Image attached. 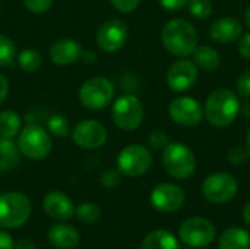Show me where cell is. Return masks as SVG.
<instances>
[{
	"label": "cell",
	"mask_w": 250,
	"mask_h": 249,
	"mask_svg": "<svg viewBox=\"0 0 250 249\" xmlns=\"http://www.w3.org/2000/svg\"><path fill=\"white\" fill-rule=\"evenodd\" d=\"M151 204L157 211L174 213L185 203V192L173 183H160L151 192Z\"/></svg>",
	"instance_id": "obj_15"
},
{
	"label": "cell",
	"mask_w": 250,
	"mask_h": 249,
	"mask_svg": "<svg viewBox=\"0 0 250 249\" xmlns=\"http://www.w3.org/2000/svg\"><path fill=\"white\" fill-rule=\"evenodd\" d=\"M243 220H245V223L250 227V201L245 205V208H243Z\"/></svg>",
	"instance_id": "obj_41"
},
{
	"label": "cell",
	"mask_w": 250,
	"mask_h": 249,
	"mask_svg": "<svg viewBox=\"0 0 250 249\" xmlns=\"http://www.w3.org/2000/svg\"><path fill=\"white\" fill-rule=\"evenodd\" d=\"M151 166L152 156L149 150L141 144H130L117 156V169L123 176L127 178H139L145 175Z\"/></svg>",
	"instance_id": "obj_8"
},
{
	"label": "cell",
	"mask_w": 250,
	"mask_h": 249,
	"mask_svg": "<svg viewBox=\"0 0 250 249\" xmlns=\"http://www.w3.org/2000/svg\"><path fill=\"white\" fill-rule=\"evenodd\" d=\"M13 239L9 233L0 230V249H13Z\"/></svg>",
	"instance_id": "obj_39"
},
{
	"label": "cell",
	"mask_w": 250,
	"mask_h": 249,
	"mask_svg": "<svg viewBox=\"0 0 250 249\" xmlns=\"http://www.w3.org/2000/svg\"><path fill=\"white\" fill-rule=\"evenodd\" d=\"M242 32V23L236 18H220L209 26V37L212 38V41L221 44L237 41Z\"/></svg>",
	"instance_id": "obj_18"
},
{
	"label": "cell",
	"mask_w": 250,
	"mask_h": 249,
	"mask_svg": "<svg viewBox=\"0 0 250 249\" xmlns=\"http://www.w3.org/2000/svg\"><path fill=\"white\" fill-rule=\"evenodd\" d=\"M245 22H246V26L250 29V6L248 7L246 13H245Z\"/></svg>",
	"instance_id": "obj_42"
},
{
	"label": "cell",
	"mask_w": 250,
	"mask_h": 249,
	"mask_svg": "<svg viewBox=\"0 0 250 249\" xmlns=\"http://www.w3.org/2000/svg\"><path fill=\"white\" fill-rule=\"evenodd\" d=\"M47 238L53 247L59 249H73L81 241V235L76 227L66 223L53 225L47 232Z\"/></svg>",
	"instance_id": "obj_19"
},
{
	"label": "cell",
	"mask_w": 250,
	"mask_h": 249,
	"mask_svg": "<svg viewBox=\"0 0 250 249\" xmlns=\"http://www.w3.org/2000/svg\"><path fill=\"white\" fill-rule=\"evenodd\" d=\"M110 3L120 13H132L138 9L141 0H110Z\"/></svg>",
	"instance_id": "obj_34"
},
{
	"label": "cell",
	"mask_w": 250,
	"mask_h": 249,
	"mask_svg": "<svg viewBox=\"0 0 250 249\" xmlns=\"http://www.w3.org/2000/svg\"><path fill=\"white\" fill-rule=\"evenodd\" d=\"M100 182L104 188L107 189H113V188H117L122 182V173L119 172V169H107L101 173V178H100Z\"/></svg>",
	"instance_id": "obj_30"
},
{
	"label": "cell",
	"mask_w": 250,
	"mask_h": 249,
	"mask_svg": "<svg viewBox=\"0 0 250 249\" xmlns=\"http://www.w3.org/2000/svg\"><path fill=\"white\" fill-rule=\"evenodd\" d=\"M180 241L190 248L208 247L215 238L214 225L205 217H190L179 229Z\"/></svg>",
	"instance_id": "obj_10"
},
{
	"label": "cell",
	"mask_w": 250,
	"mask_h": 249,
	"mask_svg": "<svg viewBox=\"0 0 250 249\" xmlns=\"http://www.w3.org/2000/svg\"><path fill=\"white\" fill-rule=\"evenodd\" d=\"M148 141H149V145L157 151H164V148L170 144L168 135L163 131H154L149 135Z\"/></svg>",
	"instance_id": "obj_32"
},
{
	"label": "cell",
	"mask_w": 250,
	"mask_h": 249,
	"mask_svg": "<svg viewBox=\"0 0 250 249\" xmlns=\"http://www.w3.org/2000/svg\"><path fill=\"white\" fill-rule=\"evenodd\" d=\"M246 150H248V154L250 157V128L248 131V135H246Z\"/></svg>",
	"instance_id": "obj_43"
},
{
	"label": "cell",
	"mask_w": 250,
	"mask_h": 249,
	"mask_svg": "<svg viewBox=\"0 0 250 249\" xmlns=\"http://www.w3.org/2000/svg\"><path fill=\"white\" fill-rule=\"evenodd\" d=\"M236 90H237V95H240L243 98H250V69L245 70L237 78Z\"/></svg>",
	"instance_id": "obj_33"
},
{
	"label": "cell",
	"mask_w": 250,
	"mask_h": 249,
	"mask_svg": "<svg viewBox=\"0 0 250 249\" xmlns=\"http://www.w3.org/2000/svg\"><path fill=\"white\" fill-rule=\"evenodd\" d=\"M21 151L18 144L10 138L0 136V170L7 172L15 169L21 161Z\"/></svg>",
	"instance_id": "obj_22"
},
{
	"label": "cell",
	"mask_w": 250,
	"mask_h": 249,
	"mask_svg": "<svg viewBox=\"0 0 250 249\" xmlns=\"http://www.w3.org/2000/svg\"><path fill=\"white\" fill-rule=\"evenodd\" d=\"M220 249H250V235L242 227H230L221 236L218 242Z\"/></svg>",
	"instance_id": "obj_20"
},
{
	"label": "cell",
	"mask_w": 250,
	"mask_h": 249,
	"mask_svg": "<svg viewBox=\"0 0 250 249\" xmlns=\"http://www.w3.org/2000/svg\"><path fill=\"white\" fill-rule=\"evenodd\" d=\"M32 213L31 200L16 191L0 195V227L15 229L28 222Z\"/></svg>",
	"instance_id": "obj_3"
},
{
	"label": "cell",
	"mask_w": 250,
	"mask_h": 249,
	"mask_svg": "<svg viewBox=\"0 0 250 249\" xmlns=\"http://www.w3.org/2000/svg\"><path fill=\"white\" fill-rule=\"evenodd\" d=\"M22 3L31 13L35 15L45 13L53 6V0H22Z\"/></svg>",
	"instance_id": "obj_31"
},
{
	"label": "cell",
	"mask_w": 250,
	"mask_h": 249,
	"mask_svg": "<svg viewBox=\"0 0 250 249\" xmlns=\"http://www.w3.org/2000/svg\"><path fill=\"white\" fill-rule=\"evenodd\" d=\"M186 6L189 9V13L198 19H205V18L211 16V13H212L211 0H188Z\"/></svg>",
	"instance_id": "obj_29"
},
{
	"label": "cell",
	"mask_w": 250,
	"mask_h": 249,
	"mask_svg": "<svg viewBox=\"0 0 250 249\" xmlns=\"http://www.w3.org/2000/svg\"><path fill=\"white\" fill-rule=\"evenodd\" d=\"M163 164L170 176L183 181L195 173L196 157L188 145L170 142L163 151Z\"/></svg>",
	"instance_id": "obj_5"
},
{
	"label": "cell",
	"mask_w": 250,
	"mask_h": 249,
	"mask_svg": "<svg viewBox=\"0 0 250 249\" xmlns=\"http://www.w3.org/2000/svg\"><path fill=\"white\" fill-rule=\"evenodd\" d=\"M248 158H249L248 150H246V148H242V147H234V148H231L230 153H229V160H230L233 164H236V166L245 164Z\"/></svg>",
	"instance_id": "obj_35"
},
{
	"label": "cell",
	"mask_w": 250,
	"mask_h": 249,
	"mask_svg": "<svg viewBox=\"0 0 250 249\" xmlns=\"http://www.w3.org/2000/svg\"><path fill=\"white\" fill-rule=\"evenodd\" d=\"M166 79L170 90L176 92L188 91L198 81V66L189 59H180L168 68Z\"/></svg>",
	"instance_id": "obj_14"
},
{
	"label": "cell",
	"mask_w": 250,
	"mask_h": 249,
	"mask_svg": "<svg viewBox=\"0 0 250 249\" xmlns=\"http://www.w3.org/2000/svg\"><path fill=\"white\" fill-rule=\"evenodd\" d=\"M42 210L44 213L57 222H66L72 219L75 214V207L72 200L60 191H51L48 192L42 200Z\"/></svg>",
	"instance_id": "obj_16"
},
{
	"label": "cell",
	"mask_w": 250,
	"mask_h": 249,
	"mask_svg": "<svg viewBox=\"0 0 250 249\" xmlns=\"http://www.w3.org/2000/svg\"><path fill=\"white\" fill-rule=\"evenodd\" d=\"M47 131L57 138H66L72 134L69 119L63 114H51L47 120Z\"/></svg>",
	"instance_id": "obj_26"
},
{
	"label": "cell",
	"mask_w": 250,
	"mask_h": 249,
	"mask_svg": "<svg viewBox=\"0 0 250 249\" xmlns=\"http://www.w3.org/2000/svg\"><path fill=\"white\" fill-rule=\"evenodd\" d=\"M73 142L83 150H97L107 142V128L94 119H85L72 129Z\"/></svg>",
	"instance_id": "obj_11"
},
{
	"label": "cell",
	"mask_w": 250,
	"mask_h": 249,
	"mask_svg": "<svg viewBox=\"0 0 250 249\" xmlns=\"http://www.w3.org/2000/svg\"><path fill=\"white\" fill-rule=\"evenodd\" d=\"M129 29L122 19H108L97 31V44L105 53L119 51L127 41Z\"/></svg>",
	"instance_id": "obj_13"
},
{
	"label": "cell",
	"mask_w": 250,
	"mask_h": 249,
	"mask_svg": "<svg viewBox=\"0 0 250 249\" xmlns=\"http://www.w3.org/2000/svg\"><path fill=\"white\" fill-rule=\"evenodd\" d=\"M144 106L133 94H123L114 100L111 107V119L114 125L126 132L138 129L144 122Z\"/></svg>",
	"instance_id": "obj_7"
},
{
	"label": "cell",
	"mask_w": 250,
	"mask_h": 249,
	"mask_svg": "<svg viewBox=\"0 0 250 249\" xmlns=\"http://www.w3.org/2000/svg\"><path fill=\"white\" fill-rule=\"evenodd\" d=\"M16 60V44L4 34H0V68L12 66Z\"/></svg>",
	"instance_id": "obj_28"
},
{
	"label": "cell",
	"mask_w": 250,
	"mask_h": 249,
	"mask_svg": "<svg viewBox=\"0 0 250 249\" xmlns=\"http://www.w3.org/2000/svg\"><path fill=\"white\" fill-rule=\"evenodd\" d=\"M75 214H76L79 222H82L85 225H92V223L100 220L101 210L94 203H83V204H79L75 208Z\"/></svg>",
	"instance_id": "obj_27"
},
{
	"label": "cell",
	"mask_w": 250,
	"mask_h": 249,
	"mask_svg": "<svg viewBox=\"0 0 250 249\" xmlns=\"http://www.w3.org/2000/svg\"><path fill=\"white\" fill-rule=\"evenodd\" d=\"M114 85L105 76H94L86 79L78 92V98L83 107L88 110H103L105 109L114 98Z\"/></svg>",
	"instance_id": "obj_6"
},
{
	"label": "cell",
	"mask_w": 250,
	"mask_h": 249,
	"mask_svg": "<svg viewBox=\"0 0 250 249\" xmlns=\"http://www.w3.org/2000/svg\"><path fill=\"white\" fill-rule=\"evenodd\" d=\"M13 249H35V245L31 239H19L13 245Z\"/></svg>",
	"instance_id": "obj_40"
},
{
	"label": "cell",
	"mask_w": 250,
	"mask_h": 249,
	"mask_svg": "<svg viewBox=\"0 0 250 249\" xmlns=\"http://www.w3.org/2000/svg\"><path fill=\"white\" fill-rule=\"evenodd\" d=\"M139 249H180V244L170 232L154 230L145 236Z\"/></svg>",
	"instance_id": "obj_21"
},
{
	"label": "cell",
	"mask_w": 250,
	"mask_h": 249,
	"mask_svg": "<svg viewBox=\"0 0 250 249\" xmlns=\"http://www.w3.org/2000/svg\"><path fill=\"white\" fill-rule=\"evenodd\" d=\"M83 54V47L79 41L72 38L57 40L48 51L50 60L59 66H69L76 63Z\"/></svg>",
	"instance_id": "obj_17"
},
{
	"label": "cell",
	"mask_w": 250,
	"mask_h": 249,
	"mask_svg": "<svg viewBox=\"0 0 250 249\" xmlns=\"http://www.w3.org/2000/svg\"><path fill=\"white\" fill-rule=\"evenodd\" d=\"M18 148L21 154L29 160H44L51 151V138L45 128L29 123L18 134Z\"/></svg>",
	"instance_id": "obj_4"
},
{
	"label": "cell",
	"mask_w": 250,
	"mask_h": 249,
	"mask_svg": "<svg viewBox=\"0 0 250 249\" xmlns=\"http://www.w3.org/2000/svg\"><path fill=\"white\" fill-rule=\"evenodd\" d=\"M239 189L234 176L229 173H212L202 183V195L212 204H226L231 201Z\"/></svg>",
	"instance_id": "obj_9"
},
{
	"label": "cell",
	"mask_w": 250,
	"mask_h": 249,
	"mask_svg": "<svg viewBox=\"0 0 250 249\" xmlns=\"http://www.w3.org/2000/svg\"><path fill=\"white\" fill-rule=\"evenodd\" d=\"M158 1L167 10H179L188 4V0H158Z\"/></svg>",
	"instance_id": "obj_37"
},
{
	"label": "cell",
	"mask_w": 250,
	"mask_h": 249,
	"mask_svg": "<svg viewBox=\"0 0 250 249\" xmlns=\"http://www.w3.org/2000/svg\"><path fill=\"white\" fill-rule=\"evenodd\" d=\"M16 62H18L19 68L23 72L34 73V72H37L41 68V65H42V56H41V53L38 50L28 47V48H23L18 54Z\"/></svg>",
	"instance_id": "obj_25"
},
{
	"label": "cell",
	"mask_w": 250,
	"mask_h": 249,
	"mask_svg": "<svg viewBox=\"0 0 250 249\" xmlns=\"http://www.w3.org/2000/svg\"><path fill=\"white\" fill-rule=\"evenodd\" d=\"M239 53L243 57L250 59V32L240 35V38H239Z\"/></svg>",
	"instance_id": "obj_36"
},
{
	"label": "cell",
	"mask_w": 250,
	"mask_h": 249,
	"mask_svg": "<svg viewBox=\"0 0 250 249\" xmlns=\"http://www.w3.org/2000/svg\"><path fill=\"white\" fill-rule=\"evenodd\" d=\"M207 120L215 128H226L231 125L240 113L239 95L227 88L214 90L204 107Z\"/></svg>",
	"instance_id": "obj_2"
},
{
	"label": "cell",
	"mask_w": 250,
	"mask_h": 249,
	"mask_svg": "<svg viewBox=\"0 0 250 249\" xmlns=\"http://www.w3.org/2000/svg\"><path fill=\"white\" fill-rule=\"evenodd\" d=\"M22 129V119L12 110L0 112V136L13 139Z\"/></svg>",
	"instance_id": "obj_24"
},
{
	"label": "cell",
	"mask_w": 250,
	"mask_h": 249,
	"mask_svg": "<svg viewBox=\"0 0 250 249\" xmlns=\"http://www.w3.org/2000/svg\"><path fill=\"white\" fill-rule=\"evenodd\" d=\"M171 120L180 126H196L204 120L205 112L201 103L192 97H177L168 106Z\"/></svg>",
	"instance_id": "obj_12"
},
{
	"label": "cell",
	"mask_w": 250,
	"mask_h": 249,
	"mask_svg": "<svg viewBox=\"0 0 250 249\" xmlns=\"http://www.w3.org/2000/svg\"><path fill=\"white\" fill-rule=\"evenodd\" d=\"M161 41L170 54L188 57L193 54L195 48L198 47V32L189 21L176 18L163 26Z\"/></svg>",
	"instance_id": "obj_1"
},
{
	"label": "cell",
	"mask_w": 250,
	"mask_h": 249,
	"mask_svg": "<svg viewBox=\"0 0 250 249\" xmlns=\"http://www.w3.org/2000/svg\"><path fill=\"white\" fill-rule=\"evenodd\" d=\"M9 95V81L4 75L0 73V104L7 98Z\"/></svg>",
	"instance_id": "obj_38"
},
{
	"label": "cell",
	"mask_w": 250,
	"mask_h": 249,
	"mask_svg": "<svg viewBox=\"0 0 250 249\" xmlns=\"http://www.w3.org/2000/svg\"><path fill=\"white\" fill-rule=\"evenodd\" d=\"M193 63L202 70L212 72L221 63L220 53L211 45H199L193 51Z\"/></svg>",
	"instance_id": "obj_23"
}]
</instances>
